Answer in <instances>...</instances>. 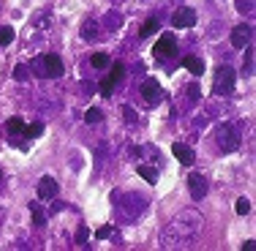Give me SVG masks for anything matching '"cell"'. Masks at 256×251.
I'll use <instances>...</instances> for the list:
<instances>
[{
    "label": "cell",
    "instance_id": "obj_4",
    "mask_svg": "<svg viewBox=\"0 0 256 251\" xmlns=\"http://www.w3.org/2000/svg\"><path fill=\"white\" fill-rule=\"evenodd\" d=\"M216 139H218V148L226 150V153H232V150L240 148V137L234 134V128H232V126H221V128H218Z\"/></svg>",
    "mask_w": 256,
    "mask_h": 251
},
{
    "label": "cell",
    "instance_id": "obj_14",
    "mask_svg": "<svg viewBox=\"0 0 256 251\" xmlns=\"http://www.w3.org/2000/svg\"><path fill=\"white\" fill-rule=\"evenodd\" d=\"M123 74H126V66L123 63H114L112 71H109V79H112L114 85H120V82H123Z\"/></svg>",
    "mask_w": 256,
    "mask_h": 251
},
{
    "label": "cell",
    "instance_id": "obj_17",
    "mask_svg": "<svg viewBox=\"0 0 256 251\" xmlns=\"http://www.w3.org/2000/svg\"><path fill=\"white\" fill-rule=\"evenodd\" d=\"M8 131L14 134V137H20V134L25 131V120H22V118H11L8 120Z\"/></svg>",
    "mask_w": 256,
    "mask_h": 251
},
{
    "label": "cell",
    "instance_id": "obj_19",
    "mask_svg": "<svg viewBox=\"0 0 256 251\" xmlns=\"http://www.w3.org/2000/svg\"><path fill=\"white\" fill-rule=\"evenodd\" d=\"M93 66H96V69H106V66H109V55L106 52H96L93 55Z\"/></svg>",
    "mask_w": 256,
    "mask_h": 251
},
{
    "label": "cell",
    "instance_id": "obj_12",
    "mask_svg": "<svg viewBox=\"0 0 256 251\" xmlns=\"http://www.w3.org/2000/svg\"><path fill=\"white\" fill-rule=\"evenodd\" d=\"M136 172L142 175L148 183H156V180H158V172H156L153 167H148V164H139V169H136Z\"/></svg>",
    "mask_w": 256,
    "mask_h": 251
},
{
    "label": "cell",
    "instance_id": "obj_6",
    "mask_svg": "<svg viewBox=\"0 0 256 251\" xmlns=\"http://www.w3.org/2000/svg\"><path fill=\"white\" fill-rule=\"evenodd\" d=\"M142 99H144V104H150V107H156V104L164 99V90L156 79H148V82L142 85Z\"/></svg>",
    "mask_w": 256,
    "mask_h": 251
},
{
    "label": "cell",
    "instance_id": "obj_23",
    "mask_svg": "<svg viewBox=\"0 0 256 251\" xmlns=\"http://www.w3.org/2000/svg\"><path fill=\"white\" fill-rule=\"evenodd\" d=\"M30 210H33V224H36V226H44V213H41V207L33 205Z\"/></svg>",
    "mask_w": 256,
    "mask_h": 251
},
{
    "label": "cell",
    "instance_id": "obj_21",
    "mask_svg": "<svg viewBox=\"0 0 256 251\" xmlns=\"http://www.w3.org/2000/svg\"><path fill=\"white\" fill-rule=\"evenodd\" d=\"M98 36V30H96V22H84V28H82V39H96Z\"/></svg>",
    "mask_w": 256,
    "mask_h": 251
},
{
    "label": "cell",
    "instance_id": "obj_2",
    "mask_svg": "<svg viewBox=\"0 0 256 251\" xmlns=\"http://www.w3.org/2000/svg\"><path fill=\"white\" fill-rule=\"evenodd\" d=\"M36 71H38L41 77L58 79V77H63L66 66H63V60H60L58 55H41V58L36 60Z\"/></svg>",
    "mask_w": 256,
    "mask_h": 251
},
{
    "label": "cell",
    "instance_id": "obj_24",
    "mask_svg": "<svg viewBox=\"0 0 256 251\" xmlns=\"http://www.w3.org/2000/svg\"><path fill=\"white\" fill-rule=\"evenodd\" d=\"M14 79H16V82H25V79H28V66H16V69H14Z\"/></svg>",
    "mask_w": 256,
    "mask_h": 251
},
{
    "label": "cell",
    "instance_id": "obj_26",
    "mask_svg": "<svg viewBox=\"0 0 256 251\" xmlns=\"http://www.w3.org/2000/svg\"><path fill=\"white\" fill-rule=\"evenodd\" d=\"M112 235V226H101L98 232H96V237H109Z\"/></svg>",
    "mask_w": 256,
    "mask_h": 251
},
{
    "label": "cell",
    "instance_id": "obj_16",
    "mask_svg": "<svg viewBox=\"0 0 256 251\" xmlns=\"http://www.w3.org/2000/svg\"><path fill=\"white\" fill-rule=\"evenodd\" d=\"M158 28H161V22H158L156 17H150V20H148V22H144V25H142V30H139V33H142V36H153Z\"/></svg>",
    "mask_w": 256,
    "mask_h": 251
},
{
    "label": "cell",
    "instance_id": "obj_9",
    "mask_svg": "<svg viewBox=\"0 0 256 251\" xmlns=\"http://www.w3.org/2000/svg\"><path fill=\"white\" fill-rule=\"evenodd\" d=\"M172 153H174V158H178V161L182 164V167H191L194 161H196V156H194V150L188 148V145H172Z\"/></svg>",
    "mask_w": 256,
    "mask_h": 251
},
{
    "label": "cell",
    "instance_id": "obj_25",
    "mask_svg": "<svg viewBox=\"0 0 256 251\" xmlns=\"http://www.w3.org/2000/svg\"><path fill=\"white\" fill-rule=\"evenodd\" d=\"M123 115H126L128 123H134V120H136V115H134V109H131V107H123Z\"/></svg>",
    "mask_w": 256,
    "mask_h": 251
},
{
    "label": "cell",
    "instance_id": "obj_8",
    "mask_svg": "<svg viewBox=\"0 0 256 251\" xmlns=\"http://www.w3.org/2000/svg\"><path fill=\"white\" fill-rule=\"evenodd\" d=\"M188 191H191L194 199H202L207 194V177L199 175V172H194L191 177H188Z\"/></svg>",
    "mask_w": 256,
    "mask_h": 251
},
{
    "label": "cell",
    "instance_id": "obj_15",
    "mask_svg": "<svg viewBox=\"0 0 256 251\" xmlns=\"http://www.w3.org/2000/svg\"><path fill=\"white\" fill-rule=\"evenodd\" d=\"M84 120H88L90 126H93V123H101V120H104V112H101L98 107H90L88 112H84Z\"/></svg>",
    "mask_w": 256,
    "mask_h": 251
},
{
    "label": "cell",
    "instance_id": "obj_18",
    "mask_svg": "<svg viewBox=\"0 0 256 251\" xmlns=\"http://www.w3.org/2000/svg\"><path fill=\"white\" fill-rule=\"evenodd\" d=\"M14 28H8V25H6V28H0V44H3V47H8L11 44V41H14Z\"/></svg>",
    "mask_w": 256,
    "mask_h": 251
},
{
    "label": "cell",
    "instance_id": "obj_22",
    "mask_svg": "<svg viewBox=\"0 0 256 251\" xmlns=\"http://www.w3.org/2000/svg\"><path fill=\"white\" fill-rule=\"evenodd\" d=\"M114 88H118V85H114L112 79L106 77V79H104V82H101V96H112V90H114Z\"/></svg>",
    "mask_w": 256,
    "mask_h": 251
},
{
    "label": "cell",
    "instance_id": "obj_3",
    "mask_svg": "<svg viewBox=\"0 0 256 251\" xmlns=\"http://www.w3.org/2000/svg\"><path fill=\"white\" fill-rule=\"evenodd\" d=\"M153 52H156V58H161V60L172 58V55L178 52V39H174V33H164L161 39L156 41Z\"/></svg>",
    "mask_w": 256,
    "mask_h": 251
},
{
    "label": "cell",
    "instance_id": "obj_27",
    "mask_svg": "<svg viewBox=\"0 0 256 251\" xmlns=\"http://www.w3.org/2000/svg\"><path fill=\"white\" fill-rule=\"evenodd\" d=\"M188 93H191V101L199 99V88H196V85H191V90H188Z\"/></svg>",
    "mask_w": 256,
    "mask_h": 251
},
{
    "label": "cell",
    "instance_id": "obj_13",
    "mask_svg": "<svg viewBox=\"0 0 256 251\" xmlns=\"http://www.w3.org/2000/svg\"><path fill=\"white\" fill-rule=\"evenodd\" d=\"M41 134H44V123H25V131H22V137H30V139H33V137H41Z\"/></svg>",
    "mask_w": 256,
    "mask_h": 251
},
{
    "label": "cell",
    "instance_id": "obj_5",
    "mask_svg": "<svg viewBox=\"0 0 256 251\" xmlns=\"http://www.w3.org/2000/svg\"><path fill=\"white\" fill-rule=\"evenodd\" d=\"M172 25L174 28H194L196 25V11H194L191 6H180L172 17Z\"/></svg>",
    "mask_w": 256,
    "mask_h": 251
},
{
    "label": "cell",
    "instance_id": "obj_11",
    "mask_svg": "<svg viewBox=\"0 0 256 251\" xmlns=\"http://www.w3.org/2000/svg\"><path fill=\"white\" fill-rule=\"evenodd\" d=\"M182 66H186L188 71H191V74H202L204 71V63H202V58H196V55H186V58H182Z\"/></svg>",
    "mask_w": 256,
    "mask_h": 251
},
{
    "label": "cell",
    "instance_id": "obj_29",
    "mask_svg": "<svg viewBox=\"0 0 256 251\" xmlns=\"http://www.w3.org/2000/svg\"><path fill=\"white\" fill-rule=\"evenodd\" d=\"M0 180H3V169H0Z\"/></svg>",
    "mask_w": 256,
    "mask_h": 251
},
{
    "label": "cell",
    "instance_id": "obj_10",
    "mask_svg": "<svg viewBox=\"0 0 256 251\" xmlns=\"http://www.w3.org/2000/svg\"><path fill=\"white\" fill-rule=\"evenodd\" d=\"M54 194H58V180H54V177H41L38 180V197L41 199H52Z\"/></svg>",
    "mask_w": 256,
    "mask_h": 251
},
{
    "label": "cell",
    "instance_id": "obj_1",
    "mask_svg": "<svg viewBox=\"0 0 256 251\" xmlns=\"http://www.w3.org/2000/svg\"><path fill=\"white\" fill-rule=\"evenodd\" d=\"M234 82H237L234 69L224 63V66H218V69H216V79H212V90H216L218 96H229L232 90H234Z\"/></svg>",
    "mask_w": 256,
    "mask_h": 251
},
{
    "label": "cell",
    "instance_id": "obj_28",
    "mask_svg": "<svg viewBox=\"0 0 256 251\" xmlns=\"http://www.w3.org/2000/svg\"><path fill=\"white\" fill-rule=\"evenodd\" d=\"M254 248H256V243H254V240H248L246 246H242V251H254Z\"/></svg>",
    "mask_w": 256,
    "mask_h": 251
},
{
    "label": "cell",
    "instance_id": "obj_20",
    "mask_svg": "<svg viewBox=\"0 0 256 251\" xmlns=\"http://www.w3.org/2000/svg\"><path fill=\"white\" fill-rule=\"evenodd\" d=\"M234 210L240 213V216H248V213H251V199H237V205H234Z\"/></svg>",
    "mask_w": 256,
    "mask_h": 251
},
{
    "label": "cell",
    "instance_id": "obj_7",
    "mask_svg": "<svg viewBox=\"0 0 256 251\" xmlns=\"http://www.w3.org/2000/svg\"><path fill=\"white\" fill-rule=\"evenodd\" d=\"M254 39V28L251 25H237L234 30H232V44L237 47V50H246L248 44H251Z\"/></svg>",
    "mask_w": 256,
    "mask_h": 251
}]
</instances>
